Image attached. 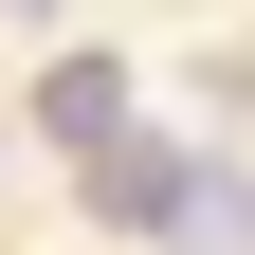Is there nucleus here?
Masks as SVG:
<instances>
[{
  "label": "nucleus",
  "mask_w": 255,
  "mask_h": 255,
  "mask_svg": "<svg viewBox=\"0 0 255 255\" xmlns=\"http://www.w3.org/2000/svg\"><path fill=\"white\" fill-rule=\"evenodd\" d=\"M37 128H55V146H110V128H128V73H110V55H73V73L37 91Z\"/></svg>",
  "instance_id": "nucleus-1"
},
{
  "label": "nucleus",
  "mask_w": 255,
  "mask_h": 255,
  "mask_svg": "<svg viewBox=\"0 0 255 255\" xmlns=\"http://www.w3.org/2000/svg\"><path fill=\"white\" fill-rule=\"evenodd\" d=\"M18 18H55V0H18Z\"/></svg>",
  "instance_id": "nucleus-2"
}]
</instances>
